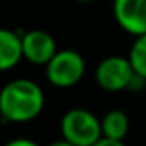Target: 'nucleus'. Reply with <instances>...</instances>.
Segmentation results:
<instances>
[{"instance_id": "8", "label": "nucleus", "mask_w": 146, "mask_h": 146, "mask_svg": "<svg viewBox=\"0 0 146 146\" xmlns=\"http://www.w3.org/2000/svg\"><path fill=\"white\" fill-rule=\"evenodd\" d=\"M100 125H102L103 137H110V139H117V141H124L129 132V127H131L127 113L120 108L108 110L100 119Z\"/></svg>"}, {"instance_id": "9", "label": "nucleus", "mask_w": 146, "mask_h": 146, "mask_svg": "<svg viewBox=\"0 0 146 146\" xmlns=\"http://www.w3.org/2000/svg\"><path fill=\"white\" fill-rule=\"evenodd\" d=\"M127 58L132 65V70L143 79H146V35L136 36L129 48Z\"/></svg>"}, {"instance_id": "6", "label": "nucleus", "mask_w": 146, "mask_h": 146, "mask_svg": "<svg viewBox=\"0 0 146 146\" xmlns=\"http://www.w3.org/2000/svg\"><path fill=\"white\" fill-rule=\"evenodd\" d=\"M112 12L115 23L125 33L134 38L146 35V0H113Z\"/></svg>"}, {"instance_id": "12", "label": "nucleus", "mask_w": 146, "mask_h": 146, "mask_svg": "<svg viewBox=\"0 0 146 146\" xmlns=\"http://www.w3.org/2000/svg\"><path fill=\"white\" fill-rule=\"evenodd\" d=\"M48 146H72V144H70V143H67V141H64V139H58V141L50 143Z\"/></svg>"}, {"instance_id": "3", "label": "nucleus", "mask_w": 146, "mask_h": 146, "mask_svg": "<svg viewBox=\"0 0 146 146\" xmlns=\"http://www.w3.org/2000/svg\"><path fill=\"white\" fill-rule=\"evenodd\" d=\"M86 72L84 57L70 48L57 50L55 55L45 65V78L46 81L60 90H67L76 86Z\"/></svg>"}, {"instance_id": "7", "label": "nucleus", "mask_w": 146, "mask_h": 146, "mask_svg": "<svg viewBox=\"0 0 146 146\" xmlns=\"http://www.w3.org/2000/svg\"><path fill=\"white\" fill-rule=\"evenodd\" d=\"M21 60V33L9 28H0V72L14 69Z\"/></svg>"}, {"instance_id": "1", "label": "nucleus", "mask_w": 146, "mask_h": 146, "mask_svg": "<svg viewBox=\"0 0 146 146\" xmlns=\"http://www.w3.org/2000/svg\"><path fill=\"white\" fill-rule=\"evenodd\" d=\"M45 108V93L41 86L28 78L9 81L0 90V117L14 124L35 120Z\"/></svg>"}, {"instance_id": "5", "label": "nucleus", "mask_w": 146, "mask_h": 146, "mask_svg": "<svg viewBox=\"0 0 146 146\" xmlns=\"http://www.w3.org/2000/svg\"><path fill=\"white\" fill-rule=\"evenodd\" d=\"M21 48L23 58L33 65H46V62L58 50L55 38L43 29H29L21 33Z\"/></svg>"}, {"instance_id": "10", "label": "nucleus", "mask_w": 146, "mask_h": 146, "mask_svg": "<svg viewBox=\"0 0 146 146\" xmlns=\"http://www.w3.org/2000/svg\"><path fill=\"white\" fill-rule=\"evenodd\" d=\"M4 146H40V144L29 137H14V139L7 141Z\"/></svg>"}, {"instance_id": "11", "label": "nucleus", "mask_w": 146, "mask_h": 146, "mask_svg": "<svg viewBox=\"0 0 146 146\" xmlns=\"http://www.w3.org/2000/svg\"><path fill=\"white\" fill-rule=\"evenodd\" d=\"M91 146H125L124 141H117V139H110V137H100L96 143H93Z\"/></svg>"}, {"instance_id": "14", "label": "nucleus", "mask_w": 146, "mask_h": 146, "mask_svg": "<svg viewBox=\"0 0 146 146\" xmlns=\"http://www.w3.org/2000/svg\"><path fill=\"white\" fill-rule=\"evenodd\" d=\"M0 120H2V117H0Z\"/></svg>"}, {"instance_id": "2", "label": "nucleus", "mask_w": 146, "mask_h": 146, "mask_svg": "<svg viewBox=\"0 0 146 146\" xmlns=\"http://www.w3.org/2000/svg\"><path fill=\"white\" fill-rule=\"evenodd\" d=\"M60 136L72 146H91L102 137L100 119L88 108H70L60 119Z\"/></svg>"}, {"instance_id": "13", "label": "nucleus", "mask_w": 146, "mask_h": 146, "mask_svg": "<svg viewBox=\"0 0 146 146\" xmlns=\"http://www.w3.org/2000/svg\"><path fill=\"white\" fill-rule=\"evenodd\" d=\"M76 2H79V4H88V2H93V0H76Z\"/></svg>"}, {"instance_id": "4", "label": "nucleus", "mask_w": 146, "mask_h": 146, "mask_svg": "<svg viewBox=\"0 0 146 146\" xmlns=\"http://www.w3.org/2000/svg\"><path fill=\"white\" fill-rule=\"evenodd\" d=\"M132 76H134L132 65H131L129 58L122 57V55L105 57L95 69L96 84L108 93H117V91L127 90Z\"/></svg>"}]
</instances>
